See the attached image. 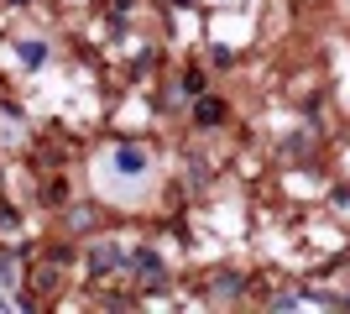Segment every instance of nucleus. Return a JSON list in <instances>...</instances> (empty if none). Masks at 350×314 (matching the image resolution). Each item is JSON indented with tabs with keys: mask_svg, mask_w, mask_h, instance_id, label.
I'll return each mask as SVG.
<instances>
[{
	"mask_svg": "<svg viewBox=\"0 0 350 314\" xmlns=\"http://www.w3.org/2000/svg\"><path fill=\"white\" fill-rule=\"evenodd\" d=\"M116 168H120V173H142V152H136V147H120L116 152Z\"/></svg>",
	"mask_w": 350,
	"mask_h": 314,
	"instance_id": "obj_1",
	"label": "nucleus"
}]
</instances>
